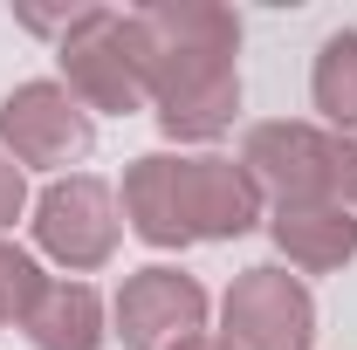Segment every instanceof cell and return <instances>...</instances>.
I'll use <instances>...</instances> for the list:
<instances>
[{
  "mask_svg": "<svg viewBox=\"0 0 357 350\" xmlns=\"http://www.w3.org/2000/svg\"><path fill=\"white\" fill-rule=\"evenodd\" d=\"M144 96L158 103L165 137H220L241 110V21L213 0H158L124 14Z\"/></svg>",
  "mask_w": 357,
  "mask_h": 350,
  "instance_id": "cell-1",
  "label": "cell"
},
{
  "mask_svg": "<svg viewBox=\"0 0 357 350\" xmlns=\"http://www.w3.org/2000/svg\"><path fill=\"white\" fill-rule=\"evenodd\" d=\"M124 220L151 248H192V241H241L261 220V185L234 158H172L144 151L124 172Z\"/></svg>",
  "mask_w": 357,
  "mask_h": 350,
  "instance_id": "cell-2",
  "label": "cell"
},
{
  "mask_svg": "<svg viewBox=\"0 0 357 350\" xmlns=\"http://www.w3.org/2000/svg\"><path fill=\"white\" fill-rule=\"evenodd\" d=\"M241 165L275 192V206H351V131L255 124Z\"/></svg>",
  "mask_w": 357,
  "mask_h": 350,
  "instance_id": "cell-3",
  "label": "cell"
},
{
  "mask_svg": "<svg viewBox=\"0 0 357 350\" xmlns=\"http://www.w3.org/2000/svg\"><path fill=\"white\" fill-rule=\"evenodd\" d=\"M62 76H69V96L83 110H110V117L144 110V76H137L131 35H124V14H110V7L69 14V28H62Z\"/></svg>",
  "mask_w": 357,
  "mask_h": 350,
  "instance_id": "cell-4",
  "label": "cell"
},
{
  "mask_svg": "<svg viewBox=\"0 0 357 350\" xmlns=\"http://www.w3.org/2000/svg\"><path fill=\"white\" fill-rule=\"evenodd\" d=\"M35 241L48 261H62L69 275H89L117 254V192L103 178H55L35 199Z\"/></svg>",
  "mask_w": 357,
  "mask_h": 350,
  "instance_id": "cell-5",
  "label": "cell"
},
{
  "mask_svg": "<svg viewBox=\"0 0 357 350\" xmlns=\"http://www.w3.org/2000/svg\"><path fill=\"white\" fill-rule=\"evenodd\" d=\"M220 323H227V350H310L316 344V303L282 268L234 275V289L220 303Z\"/></svg>",
  "mask_w": 357,
  "mask_h": 350,
  "instance_id": "cell-6",
  "label": "cell"
},
{
  "mask_svg": "<svg viewBox=\"0 0 357 350\" xmlns=\"http://www.w3.org/2000/svg\"><path fill=\"white\" fill-rule=\"evenodd\" d=\"M0 144H7L14 165H42V172H55V165L89 158L96 124H89V110L62 83H21L7 103H0Z\"/></svg>",
  "mask_w": 357,
  "mask_h": 350,
  "instance_id": "cell-7",
  "label": "cell"
},
{
  "mask_svg": "<svg viewBox=\"0 0 357 350\" xmlns=\"http://www.w3.org/2000/svg\"><path fill=\"white\" fill-rule=\"evenodd\" d=\"M117 337L124 350H172L185 337H199L206 323V289L178 268H137L131 282L117 289Z\"/></svg>",
  "mask_w": 357,
  "mask_h": 350,
  "instance_id": "cell-8",
  "label": "cell"
},
{
  "mask_svg": "<svg viewBox=\"0 0 357 350\" xmlns=\"http://www.w3.org/2000/svg\"><path fill=\"white\" fill-rule=\"evenodd\" d=\"M268 234H275V248L303 275H330V268H344L357 254V213L351 206H275Z\"/></svg>",
  "mask_w": 357,
  "mask_h": 350,
  "instance_id": "cell-9",
  "label": "cell"
},
{
  "mask_svg": "<svg viewBox=\"0 0 357 350\" xmlns=\"http://www.w3.org/2000/svg\"><path fill=\"white\" fill-rule=\"evenodd\" d=\"M28 344L35 350H103V303L89 282H48L42 303L28 309Z\"/></svg>",
  "mask_w": 357,
  "mask_h": 350,
  "instance_id": "cell-10",
  "label": "cell"
},
{
  "mask_svg": "<svg viewBox=\"0 0 357 350\" xmlns=\"http://www.w3.org/2000/svg\"><path fill=\"white\" fill-rule=\"evenodd\" d=\"M310 89H316V110H323L337 131H357V28H337V35L323 42Z\"/></svg>",
  "mask_w": 357,
  "mask_h": 350,
  "instance_id": "cell-11",
  "label": "cell"
},
{
  "mask_svg": "<svg viewBox=\"0 0 357 350\" xmlns=\"http://www.w3.org/2000/svg\"><path fill=\"white\" fill-rule=\"evenodd\" d=\"M42 289H48V275L21 248L0 241V323H28V309L42 303Z\"/></svg>",
  "mask_w": 357,
  "mask_h": 350,
  "instance_id": "cell-12",
  "label": "cell"
},
{
  "mask_svg": "<svg viewBox=\"0 0 357 350\" xmlns=\"http://www.w3.org/2000/svg\"><path fill=\"white\" fill-rule=\"evenodd\" d=\"M21 206H28V178H21L14 158H0V234L21 220Z\"/></svg>",
  "mask_w": 357,
  "mask_h": 350,
  "instance_id": "cell-13",
  "label": "cell"
},
{
  "mask_svg": "<svg viewBox=\"0 0 357 350\" xmlns=\"http://www.w3.org/2000/svg\"><path fill=\"white\" fill-rule=\"evenodd\" d=\"M172 350H227V337H206V330H199V337H185V344H172Z\"/></svg>",
  "mask_w": 357,
  "mask_h": 350,
  "instance_id": "cell-14",
  "label": "cell"
},
{
  "mask_svg": "<svg viewBox=\"0 0 357 350\" xmlns=\"http://www.w3.org/2000/svg\"><path fill=\"white\" fill-rule=\"evenodd\" d=\"M351 213H357V131H351Z\"/></svg>",
  "mask_w": 357,
  "mask_h": 350,
  "instance_id": "cell-15",
  "label": "cell"
}]
</instances>
